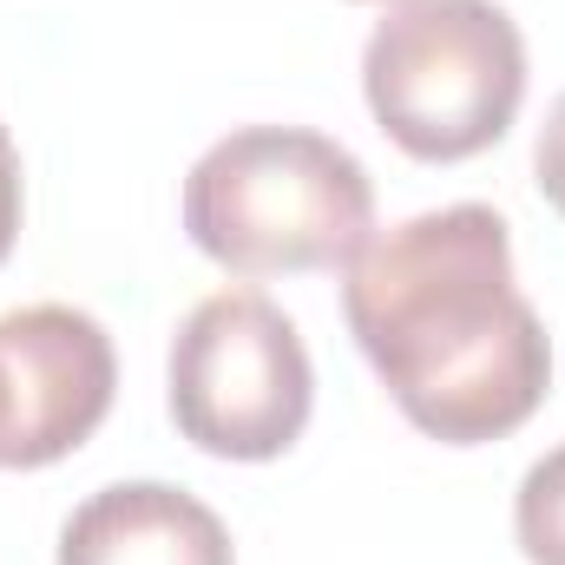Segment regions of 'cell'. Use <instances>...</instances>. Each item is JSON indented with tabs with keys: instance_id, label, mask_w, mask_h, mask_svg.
<instances>
[{
	"instance_id": "cell-1",
	"label": "cell",
	"mask_w": 565,
	"mask_h": 565,
	"mask_svg": "<svg viewBox=\"0 0 565 565\" xmlns=\"http://www.w3.org/2000/svg\"><path fill=\"white\" fill-rule=\"evenodd\" d=\"M342 316L427 440L480 447L546 402L553 342L513 282V231L493 204L422 211L369 237L349 257Z\"/></svg>"
},
{
	"instance_id": "cell-2",
	"label": "cell",
	"mask_w": 565,
	"mask_h": 565,
	"mask_svg": "<svg viewBox=\"0 0 565 565\" xmlns=\"http://www.w3.org/2000/svg\"><path fill=\"white\" fill-rule=\"evenodd\" d=\"M184 231L237 277L349 270L375 237V184L349 145L309 126H237L191 164Z\"/></svg>"
},
{
	"instance_id": "cell-7",
	"label": "cell",
	"mask_w": 565,
	"mask_h": 565,
	"mask_svg": "<svg viewBox=\"0 0 565 565\" xmlns=\"http://www.w3.org/2000/svg\"><path fill=\"white\" fill-rule=\"evenodd\" d=\"M513 533L533 565H565V440L526 467L513 493Z\"/></svg>"
},
{
	"instance_id": "cell-3",
	"label": "cell",
	"mask_w": 565,
	"mask_h": 565,
	"mask_svg": "<svg viewBox=\"0 0 565 565\" xmlns=\"http://www.w3.org/2000/svg\"><path fill=\"white\" fill-rule=\"evenodd\" d=\"M362 93L408 158H480L526 99L520 20L493 0H395L362 46Z\"/></svg>"
},
{
	"instance_id": "cell-5",
	"label": "cell",
	"mask_w": 565,
	"mask_h": 565,
	"mask_svg": "<svg viewBox=\"0 0 565 565\" xmlns=\"http://www.w3.org/2000/svg\"><path fill=\"white\" fill-rule=\"evenodd\" d=\"M119 388L113 335L66 302L0 316V467H53L106 422Z\"/></svg>"
},
{
	"instance_id": "cell-4",
	"label": "cell",
	"mask_w": 565,
	"mask_h": 565,
	"mask_svg": "<svg viewBox=\"0 0 565 565\" xmlns=\"http://www.w3.org/2000/svg\"><path fill=\"white\" fill-rule=\"evenodd\" d=\"M316 369L264 289L204 296L171 335V422L217 460H277L302 440Z\"/></svg>"
},
{
	"instance_id": "cell-6",
	"label": "cell",
	"mask_w": 565,
	"mask_h": 565,
	"mask_svg": "<svg viewBox=\"0 0 565 565\" xmlns=\"http://www.w3.org/2000/svg\"><path fill=\"white\" fill-rule=\"evenodd\" d=\"M60 565H237L224 520L164 480H119L73 507Z\"/></svg>"
},
{
	"instance_id": "cell-8",
	"label": "cell",
	"mask_w": 565,
	"mask_h": 565,
	"mask_svg": "<svg viewBox=\"0 0 565 565\" xmlns=\"http://www.w3.org/2000/svg\"><path fill=\"white\" fill-rule=\"evenodd\" d=\"M533 178L546 191V204L565 217V93L553 99L546 126H540V145H533Z\"/></svg>"
},
{
	"instance_id": "cell-9",
	"label": "cell",
	"mask_w": 565,
	"mask_h": 565,
	"mask_svg": "<svg viewBox=\"0 0 565 565\" xmlns=\"http://www.w3.org/2000/svg\"><path fill=\"white\" fill-rule=\"evenodd\" d=\"M20 151L7 139V126H0V264L13 257V237H20Z\"/></svg>"
}]
</instances>
